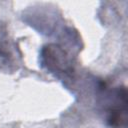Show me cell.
Masks as SVG:
<instances>
[{
	"mask_svg": "<svg viewBox=\"0 0 128 128\" xmlns=\"http://www.w3.org/2000/svg\"><path fill=\"white\" fill-rule=\"evenodd\" d=\"M107 124L113 128L127 127V90L118 86L105 89L101 101Z\"/></svg>",
	"mask_w": 128,
	"mask_h": 128,
	"instance_id": "1",
	"label": "cell"
}]
</instances>
